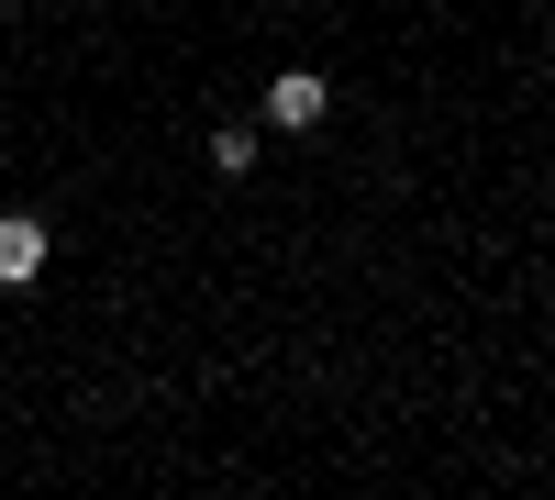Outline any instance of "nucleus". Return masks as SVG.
Returning <instances> with one entry per match:
<instances>
[{
	"mask_svg": "<svg viewBox=\"0 0 555 500\" xmlns=\"http://www.w3.org/2000/svg\"><path fill=\"white\" fill-rule=\"evenodd\" d=\"M322 112H334V89H322V67H278V78H267V123H278V133H311Z\"/></svg>",
	"mask_w": 555,
	"mask_h": 500,
	"instance_id": "1",
	"label": "nucleus"
},
{
	"mask_svg": "<svg viewBox=\"0 0 555 500\" xmlns=\"http://www.w3.org/2000/svg\"><path fill=\"white\" fill-rule=\"evenodd\" d=\"M44 256H56V234H44V211H0V290L44 279Z\"/></svg>",
	"mask_w": 555,
	"mask_h": 500,
	"instance_id": "2",
	"label": "nucleus"
},
{
	"mask_svg": "<svg viewBox=\"0 0 555 500\" xmlns=\"http://www.w3.org/2000/svg\"><path fill=\"white\" fill-rule=\"evenodd\" d=\"M211 167L245 178V167H256V123H222V133H211Z\"/></svg>",
	"mask_w": 555,
	"mask_h": 500,
	"instance_id": "3",
	"label": "nucleus"
}]
</instances>
